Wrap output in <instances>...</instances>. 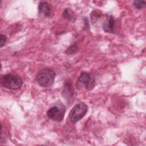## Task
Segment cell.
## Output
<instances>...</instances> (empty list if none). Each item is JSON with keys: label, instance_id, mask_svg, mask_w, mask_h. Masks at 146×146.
<instances>
[{"label": "cell", "instance_id": "obj_5", "mask_svg": "<svg viewBox=\"0 0 146 146\" xmlns=\"http://www.w3.org/2000/svg\"><path fill=\"white\" fill-rule=\"evenodd\" d=\"M92 80L91 75L88 72H82L77 80V87L88 88L91 86Z\"/></svg>", "mask_w": 146, "mask_h": 146}, {"label": "cell", "instance_id": "obj_6", "mask_svg": "<svg viewBox=\"0 0 146 146\" xmlns=\"http://www.w3.org/2000/svg\"><path fill=\"white\" fill-rule=\"evenodd\" d=\"M39 13L43 14L46 17H51L52 14V9L51 5L46 2H40L38 6Z\"/></svg>", "mask_w": 146, "mask_h": 146}, {"label": "cell", "instance_id": "obj_13", "mask_svg": "<svg viewBox=\"0 0 146 146\" xmlns=\"http://www.w3.org/2000/svg\"><path fill=\"white\" fill-rule=\"evenodd\" d=\"M84 24H85L84 27L86 28V29H87L89 27V25H88V19H85Z\"/></svg>", "mask_w": 146, "mask_h": 146}, {"label": "cell", "instance_id": "obj_4", "mask_svg": "<svg viewBox=\"0 0 146 146\" xmlns=\"http://www.w3.org/2000/svg\"><path fill=\"white\" fill-rule=\"evenodd\" d=\"M65 112V108L63 105L60 107L58 106H53L50 108L47 112V115L49 119L56 121H61L63 120Z\"/></svg>", "mask_w": 146, "mask_h": 146}, {"label": "cell", "instance_id": "obj_7", "mask_svg": "<svg viewBox=\"0 0 146 146\" xmlns=\"http://www.w3.org/2000/svg\"><path fill=\"white\" fill-rule=\"evenodd\" d=\"M114 25L115 19L112 15H110L108 19L103 23V29L105 32L107 33H114Z\"/></svg>", "mask_w": 146, "mask_h": 146}, {"label": "cell", "instance_id": "obj_3", "mask_svg": "<svg viewBox=\"0 0 146 146\" xmlns=\"http://www.w3.org/2000/svg\"><path fill=\"white\" fill-rule=\"evenodd\" d=\"M87 112V106L83 103H80L75 105L69 113L71 121L75 123L82 119Z\"/></svg>", "mask_w": 146, "mask_h": 146}, {"label": "cell", "instance_id": "obj_9", "mask_svg": "<svg viewBox=\"0 0 146 146\" xmlns=\"http://www.w3.org/2000/svg\"><path fill=\"white\" fill-rule=\"evenodd\" d=\"M133 5L136 9H141L145 6L146 2L144 1H135L133 3Z\"/></svg>", "mask_w": 146, "mask_h": 146}, {"label": "cell", "instance_id": "obj_1", "mask_svg": "<svg viewBox=\"0 0 146 146\" xmlns=\"http://www.w3.org/2000/svg\"><path fill=\"white\" fill-rule=\"evenodd\" d=\"M55 77V73L50 68H44L38 72L36 79L39 86L48 87L52 84Z\"/></svg>", "mask_w": 146, "mask_h": 146}, {"label": "cell", "instance_id": "obj_11", "mask_svg": "<svg viewBox=\"0 0 146 146\" xmlns=\"http://www.w3.org/2000/svg\"><path fill=\"white\" fill-rule=\"evenodd\" d=\"M100 17V13H98L97 11H94L91 14V18L92 21L94 23L95 21H97V19Z\"/></svg>", "mask_w": 146, "mask_h": 146}, {"label": "cell", "instance_id": "obj_2", "mask_svg": "<svg viewBox=\"0 0 146 146\" xmlns=\"http://www.w3.org/2000/svg\"><path fill=\"white\" fill-rule=\"evenodd\" d=\"M1 82L3 87L12 90H19L22 85V79L19 76L11 74L3 75Z\"/></svg>", "mask_w": 146, "mask_h": 146}, {"label": "cell", "instance_id": "obj_12", "mask_svg": "<svg viewBox=\"0 0 146 146\" xmlns=\"http://www.w3.org/2000/svg\"><path fill=\"white\" fill-rule=\"evenodd\" d=\"M6 38L5 35L1 34V38H0V43H1V47H2L6 43Z\"/></svg>", "mask_w": 146, "mask_h": 146}, {"label": "cell", "instance_id": "obj_10", "mask_svg": "<svg viewBox=\"0 0 146 146\" xmlns=\"http://www.w3.org/2000/svg\"><path fill=\"white\" fill-rule=\"evenodd\" d=\"M77 51V45L75 43L71 45L66 51V53L67 54H71L74 53Z\"/></svg>", "mask_w": 146, "mask_h": 146}, {"label": "cell", "instance_id": "obj_8", "mask_svg": "<svg viewBox=\"0 0 146 146\" xmlns=\"http://www.w3.org/2000/svg\"><path fill=\"white\" fill-rule=\"evenodd\" d=\"M63 16L69 21L74 22L75 20V15L74 12L69 8L65 9L63 11Z\"/></svg>", "mask_w": 146, "mask_h": 146}]
</instances>
